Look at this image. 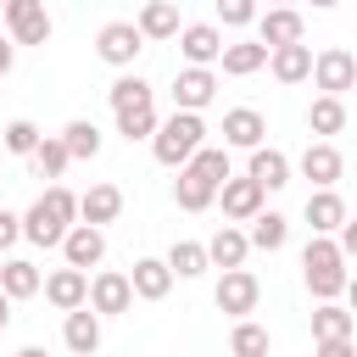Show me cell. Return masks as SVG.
<instances>
[{
	"mask_svg": "<svg viewBox=\"0 0 357 357\" xmlns=\"http://www.w3.org/2000/svg\"><path fill=\"white\" fill-rule=\"evenodd\" d=\"M78 223V195L73 190H61V184H50L28 212H22V234L33 240V245H61V234Z\"/></svg>",
	"mask_w": 357,
	"mask_h": 357,
	"instance_id": "6da1fadb",
	"label": "cell"
},
{
	"mask_svg": "<svg viewBox=\"0 0 357 357\" xmlns=\"http://www.w3.org/2000/svg\"><path fill=\"white\" fill-rule=\"evenodd\" d=\"M201 139H206V123H201V112H173L167 123H156V134H151V151H156V162H162V167H184V162L201 151Z\"/></svg>",
	"mask_w": 357,
	"mask_h": 357,
	"instance_id": "7a4b0ae2",
	"label": "cell"
},
{
	"mask_svg": "<svg viewBox=\"0 0 357 357\" xmlns=\"http://www.w3.org/2000/svg\"><path fill=\"white\" fill-rule=\"evenodd\" d=\"M0 22H6L11 45H45V39H50V11H45V0H6V6H0Z\"/></svg>",
	"mask_w": 357,
	"mask_h": 357,
	"instance_id": "3957f363",
	"label": "cell"
},
{
	"mask_svg": "<svg viewBox=\"0 0 357 357\" xmlns=\"http://www.w3.org/2000/svg\"><path fill=\"white\" fill-rule=\"evenodd\" d=\"M307 78H312L324 95H335V100H340V95L357 84V56H351V50H340V45H329V50H318V56H312V73H307Z\"/></svg>",
	"mask_w": 357,
	"mask_h": 357,
	"instance_id": "277c9868",
	"label": "cell"
},
{
	"mask_svg": "<svg viewBox=\"0 0 357 357\" xmlns=\"http://www.w3.org/2000/svg\"><path fill=\"white\" fill-rule=\"evenodd\" d=\"M84 307H89L95 318H117V312H128V307H134L128 273H117V268H100V273L89 279V296H84Z\"/></svg>",
	"mask_w": 357,
	"mask_h": 357,
	"instance_id": "5b68a950",
	"label": "cell"
},
{
	"mask_svg": "<svg viewBox=\"0 0 357 357\" xmlns=\"http://www.w3.org/2000/svg\"><path fill=\"white\" fill-rule=\"evenodd\" d=\"M301 33H307V22H301V11H296V6H268V11L257 17V45H262V50L301 45Z\"/></svg>",
	"mask_w": 357,
	"mask_h": 357,
	"instance_id": "8992f818",
	"label": "cell"
},
{
	"mask_svg": "<svg viewBox=\"0 0 357 357\" xmlns=\"http://www.w3.org/2000/svg\"><path fill=\"white\" fill-rule=\"evenodd\" d=\"M139 50H145V39H139L134 22H106V28L95 33V56H100L106 67H134Z\"/></svg>",
	"mask_w": 357,
	"mask_h": 357,
	"instance_id": "52a82bcc",
	"label": "cell"
},
{
	"mask_svg": "<svg viewBox=\"0 0 357 357\" xmlns=\"http://www.w3.org/2000/svg\"><path fill=\"white\" fill-rule=\"evenodd\" d=\"M257 296H262V284H257V273H245V268H229V273L218 279V290H212V301H218L229 318L257 312Z\"/></svg>",
	"mask_w": 357,
	"mask_h": 357,
	"instance_id": "ba28073f",
	"label": "cell"
},
{
	"mask_svg": "<svg viewBox=\"0 0 357 357\" xmlns=\"http://www.w3.org/2000/svg\"><path fill=\"white\" fill-rule=\"evenodd\" d=\"M212 95H218L212 67H184L173 78V112H201V106H212Z\"/></svg>",
	"mask_w": 357,
	"mask_h": 357,
	"instance_id": "9c48e42d",
	"label": "cell"
},
{
	"mask_svg": "<svg viewBox=\"0 0 357 357\" xmlns=\"http://www.w3.org/2000/svg\"><path fill=\"white\" fill-rule=\"evenodd\" d=\"M61 257H67V268H100V257H106V234L100 229H89V223H73L67 234H61Z\"/></svg>",
	"mask_w": 357,
	"mask_h": 357,
	"instance_id": "30bf717a",
	"label": "cell"
},
{
	"mask_svg": "<svg viewBox=\"0 0 357 357\" xmlns=\"http://www.w3.org/2000/svg\"><path fill=\"white\" fill-rule=\"evenodd\" d=\"M39 290H45V301H50L56 312H78L84 296H89V273H78V268H56L50 279H39Z\"/></svg>",
	"mask_w": 357,
	"mask_h": 357,
	"instance_id": "8fae6325",
	"label": "cell"
},
{
	"mask_svg": "<svg viewBox=\"0 0 357 357\" xmlns=\"http://www.w3.org/2000/svg\"><path fill=\"white\" fill-rule=\"evenodd\" d=\"M173 39H178V50H184L190 67H212V61L223 56V33H218L212 22H190V28H178Z\"/></svg>",
	"mask_w": 357,
	"mask_h": 357,
	"instance_id": "7c38bea8",
	"label": "cell"
},
{
	"mask_svg": "<svg viewBox=\"0 0 357 357\" xmlns=\"http://www.w3.org/2000/svg\"><path fill=\"white\" fill-rule=\"evenodd\" d=\"M301 173L312 178V190H335V184H340V173H346V156H340L329 139H318V145H307V151H301Z\"/></svg>",
	"mask_w": 357,
	"mask_h": 357,
	"instance_id": "4fadbf2b",
	"label": "cell"
},
{
	"mask_svg": "<svg viewBox=\"0 0 357 357\" xmlns=\"http://www.w3.org/2000/svg\"><path fill=\"white\" fill-rule=\"evenodd\" d=\"M245 178H251L262 195H268V190H284V184H290V156H284V151H273V145H257V151H251Z\"/></svg>",
	"mask_w": 357,
	"mask_h": 357,
	"instance_id": "5bb4252c",
	"label": "cell"
},
{
	"mask_svg": "<svg viewBox=\"0 0 357 357\" xmlns=\"http://www.w3.org/2000/svg\"><path fill=\"white\" fill-rule=\"evenodd\" d=\"M218 201H223V218H234V223H251L262 212V190L251 178H234V173L218 184Z\"/></svg>",
	"mask_w": 357,
	"mask_h": 357,
	"instance_id": "9a60e30c",
	"label": "cell"
},
{
	"mask_svg": "<svg viewBox=\"0 0 357 357\" xmlns=\"http://www.w3.org/2000/svg\"><path fill=\"white\" fill-rule=\"evenodd\" d=\"M117 212H123V190H117V184H89V190L78 195V223H89V229L112 223Z\"/></svg>",
	"mask_w": 357,
	"mask_h": 357,
	"instance_id": "2e32d148",
	"label": "cell"
},
{
	"mask_svg": "<svg viewBox=\"0 0 357 357\" xmlns=\"http://www.w3.org/2000/svg\"><path fill=\"white\" fill-rule=\"evenodd\" d=\"M262 134H268L262 112H251V106H234V112H223V145L257 151V145H262Z\"/></svg>",
	"mask_w": 357,
	"mask_h": 357,
	"instance_id": "e0dca14e",
	"label": "cell"
},
{
	"mask_svg": "<svg viewBox=\"0 0 357 357\" xmlns=\"http://www.w3.org/2000/svg\"><path fill=\"white\" fill-rule=\"evenodd\" d=\"M173 201H178L184 212H206V206L218 201V184H212L201 167H190V162H184V167H178V184H173Z\"/></svg>",
	"mask_w": 357,
	"mask_h": 357,
	"instance_id": "ac0fdd59",
	"label": "cell"
},
{
	"mask_svg": "<svg viewBox=\"0 0 357 357\" xmlns=\"http://www.w3.org/2000/svg\"><path fill=\"white\" fill-rule=\"evenodd\" d=\"M128 290H134L139 301H162V296L173 290L167 262H162V257H139V262H134V273H128Z\"/></svg>",
	"mask_w": 357,
	"mask_h": 357,
	"instance_id": "d6986e66",
	"label": "cell"
},
{
	"mask_svg": "<svg viewBox=\"0 0 357 357\" xmlns=\"http://www.w3.org/2000/svg\"><path fill=\"white\" fill-rule=\"evenodd\" d=\"M61 340H67V351H73V357H95V351H100V318H95L89 307L67 312V324H61Z\"/></svg>",
	"mask_w": 357,
	"mask_h": 357,
	"instance_id": "ffe728a7",
	"label": "cell"
},
{
	"mask_svg": "<svg viewBox=\"0 0 357 357\" xmlns=\"http://www.w3.org/2000/svg\"><path fill=\"white\" fill-rule=\"evenodd\" d=\"M268 73H273L279 84H307V73H312V45H279V50H268Z\"/></svg>",
	"mask_w": 357,
	"mask_h": 357,
	"instance_id": "44dd1931",
	"label": "cell"
},
{
	"mask_svg": "<svg viewBox=\"0 0 357 357\" xmlns=\"http://www.w3.org/2000/svg\"><path fill=\"white\" fill-rule=\"evenodd\" d=\"M245 251H251V245H245V229H229V223H223V229L206 240V268H223V273H229V268H245Z\"/></svg>",
	"mask_w": 357,
	"mask_h": 357,
	"instance_id": "7402d4cb",
	"label": "cell"
},
{
	"mask_svg": "<svg viewBox=\"0 0 357 357\" xmlns=\"http://www.w3.org/2000/svg\"><path fill=\"white\" fill-rule=\"evenodd\" d=\"M0 296H6V301H28V296H39V268H33L28 257L0 262Z\"/></svg>",
	"mask_w": 357,
	"mask_h": 357,
	"instance_id": "603a6c76",
	"label": "cell"
},
{
	"mask_svg": "<svg viewBox=\"0 0 357 357\" xmlns=\"http://www.w3.org/2000/svg\"><path fill=\"white\" fill-rule=\"evenodd\" d=\"M134 28H139V39H173L178 33V6L173 0H145Z\"/></svg>",
	"mask_w": 357,
	"mask_h": 357,
	"instance_id": "cb8c5ba5",
	"label": "cell"
},
{
	"mask_svg": "<svg viewBox=\"0 0 357 357\" xmlns=\"http://www.w3.org/2000/svg\"><path fill=\"white\" fill-rule=\"evenodd\" d=\"M56 139H61L67 162H73V156H78V162H95V156H100V128H95L89 117H73V123H67Z\"/></svg>",
	"mask_w": 357,
	"mask_h": 357,
	"instance_id": "d4e9b609",
	"label": "cell"
},
{
	"mask_svg": "<svg viewBox=\"0 0 357 357\" xmlns=\"http://www.w3.org/2000/svg\"><path fill=\"white\" fill-rule=\"evenodd\" d=\"M307 223H312V234H335L346 223V201L335 190H312L307 195Z\"/></svg>",
	"mask_w": 357,
	"mask_h": 357,
	"instance_id": "484cf974",
	"label": "cell"
},
{
	"mask_svg": "<svg viewBox=\"0 0 357 357\" xmlns=\"http://www.w3.org/2000/svg\"><path fill=\"white\" fill-rule=\"evenodd\" d=\"M284 240H290V218L284 212H257L251 229H245V245H257V251H284Z\"/></svg>",
	"mask_w": 357,
	"mask_h": 357,
	"instance_id": "4316f807",
	"label": "cell"
},
{
	"mask_svg": "<svg viewBox=\"0 0 357 357\" xmlns=\"http://www.w3.org/2000/svg\"><path fill=\"white\" fill-rule=\"evenodd\" d=\"M218 61H223V73H229V78H251V73H262V67H268V50H262L257 39H240V45H223V56H218Z\"/></svg>",
	"mask_w": 357,
	"mask_h": 357,
	"instance_id": "83f0119b",
	"label": "cell"
},
{
	"mask_svg": "<svg viewBox=\"0 0 357 357\" xmlns=\"http://www.w3.org/2000/svg\"><path fill=\"white\" fill-rule=\"evenodd\" d=\"M162 262H167L173 279H201V273H206V245H201V240H173V251H167Z\"/></svg>",
	"mask_w": 357,
	"mask_h": 357,
	"instance_id": "f1b7e54d",
	"label": "cell"
},
{
	"mask_svg": "<svg viewBox=\"0 0 357 357\" xmlns=\"http://www.w3.org/2000/svg\"><path fill=\"white\" fill-rule=\"evenodd\" d=\"M312 340H351V312L340 301H324L312 312Z\"/></svg>",
	"mask_w": 357,
	"mask_h": 357,
	"instance_id": "f546056e",
	"label": "cell"
},
{
	"mask_svg": "<svg viewBox=\"0 0 357 357\" xmlns=\"http://www.w3.org/2000/svg\"><path fill=\"white\" fill-rule=\"evenodd\" d=\"M117 134H123L128 145H134V139H151V134H156V106H151V100L123 106V112H117Z\"/></svg>",
	"mask_w": 357,
	"mask_h": 357,
	"instance_id": "4dcf8cb0",
	"label": "cell"
},
{
	"mask_svg": "<svg viewBox=\"0 0 357 357\" xmlns=\"http://www.w3.org/2000/svg\"><path fill=\"white\" fill-rule=\"evenodd\" d=\"M229 351H234V357H268V329L251 324V318H234V329H229Z\"/></svg>",
	"mask_w": 357,
	"mask_h": 357,
	"instance_id": "1f68e13d",
	"label": "cell"
},
{
	"mask_svg": "<svg viewBox=\"0 0 357 357\" xmlns=\"http://www.w3.org/2000/svg\"><path fill=\"white\" fill-rule=\"evenodd\" d=\"M307 128H312V134H340V128H346V100L318 95V100H312V112H307Z\"/></svg>",
	"mask_w": 357,
	"mask_h": 357,
	"instance_id": "d6a6232c",
	"label": "cell"
},
{
	"mask_svg": "<svg viewBox=\"0 0 357 357\" xmlns=\"http://www.w3.org/2000/svg\"><path fill=\"white\" fill-rule=\"evenodd\" d=\"M33 173L39 178H61V167H67V151H61V139L56 134H39V145H33Z\"/></svg>",
	"mask_w": 357,
	"mask_h": 357,
	"instance_id": "836d02e7",
	"label": "cell"
},
{
	"mask_svg": "<svg viewBox=\"0 0 357 357\" xmlns=\"http://www.w3.org/2000/svg\"><path fill=\"white\" fill-rule=\"evenodd\" d=\"M318 268H346V257H340V245L329 234H312L307 251H301V273H318Z\"/></svg>",
	"mask_w": 357,
	"mask_h": 357,
	"instance_id": "e575fe53",
	"label": "cell"
},
{
	"mask_svg": "<svg viewBox=\"0 0 357 357\" xmlns=\"http://www.w3.org/2000/svg\"><path fill=\"white\" fill-rule=\"evenodd\" d=\"M0 145H6L11 156H33V145H39V123H33V117H11L6 134H0Z\"/></svg>",
	"mask_w": 357,
	"mask_h": 357,
	"instance_id": "d590c367",
	"label": "cell"
},
{
	"mask_svg": "<svg viewBox=\"0 0 357 357\" xmlns=\"http://www.w3.org/2000/svg\"><path fill=\"white\" fill-rule=\"evenodd\" d=\"M106 100H112V112H123V106H139V100H151V84H145L139 73H123V78L106 89Z\"/></svg>",
	"mask_w": 357,
	"mask_h": 357,
	"instance_id": "8d00e7d4",
	"label": "cell"
},
{
	"mask_svg": "<svg viewBox=\"0 0 357 357\" xmlns=\"http://www.w3.org/2000/svg\"><path fill=\"white\" fill-rule=\"evenodd\" d=\"M346 284H351V273H346V268H318V273H307V290H312L318 301H335Z\"/></svg>",
	"mask_w": 357,
	"mask_h": 357,
	"instance_id": "74e56055",
	"label": "cell"
},
{
	"mask_svg": "<svg viewBox=\"0 0 357 357\" xmlns=\"http://www.w3.org/2000/svg\"><path fill=\"white\" fill-rule=\"evenodd\" d=\"M190 167H201L212 184H223V178H229V151H218V145H201V151L190 156Z\"/></svg>",
	"mask_w": 357,
	"mask_h": 357,
	"instance_id": "f35d334b",
	"label": "cell"
},
{
	"mask_svg": "<svg viewBox=\"0 0 357 357\" xmlns=\"http://www.w3.org/2000/svg\"><path fill=\"white\" fill-rule=\"evenodd\" d=\"M218 17H223V28H251L257 22V0H218Z\"/></svg>",
	"mask_w": 357,
	"mask_h": 357,
	"instance_id": "ab89813d",
	"label": "cell"
},
{
	"mask_svg": "<svg viewBox=\"0 0 357 357\" xmlns=\"http://www.w3.org/2000/svg\"><path fill=\"white\" fill-rule=\"evenodd\" d=\"M17 240H22V218L0 206V251H6V245H17Z\"/></svg>",
	"mask_w": 357,
	"mask_h": 357,
	"instance_id": "60d3db41",
	"label": "cell"
},
{
	"mask_svg": "<svg viewBox=\"0 0 357 357\" xmlns=\"http://www.w3.org/2000/svg\"><path fill=\"white\" fill-rule=\"evenodd\" d=\"M312 357H357L351 340H312Z\"/></svg>",
	"mask_w": 357,
	"mask_h": 357,
	"instance_id": "b9f144b4",
	"label": "cell"
},
{
	"mask_svg": "<svg viewBox=\"0 0 357 357\" xmlns=\"http://www.w3.org/2000/svg\"><path fill=\"white\" fill-rule=\"evenodd\" d=\"M11 67H17V45H11V39H0V78H6Z\"/></svg>",
	"mask_w": 357,
	"mask_h": 357,
	"instance_id": "7bdbcfd3",
	"label": "cell"
},
{
	"mask_svg": "<svg viewBox=\"0 0 357 357\" xmlns=\"http://www.w3.org/2000/svg\"><path fill=\"white\" fill-rule=\"evenodd\" d=\"M17 357H50V351H45V346H22Z\"/></svg>",
	"mask_w": 357,
	"mask_h": 357,
	"instance_id": "ee69618b",
	"label": "cell"
},
{
	"mask_svg": "<svg viewBox=\"0 0 357 357\" xmlns=\"http://www.w3.org/2000/svg\"><path fill=\"white\" fill-rule=\"evenodd\" d=\"M6 324H11V301L0 296V329H6Z\"/></svg>",
	"mask_w": 357,
	"mask_h": 357,
	"instance_id": "f6af8a7d",
	"label": "cell"
},
{
	"mask_svg": "<svg viewBox=\"0 0 357 357\" xmlns=\"http://www.w3.org/2000/svg\"><path fill=\"white\" fill-rule=\"evenodd\" d=\"M312 6H324V11H329V6H340V0H312Z\"/></svg>",
	"mask_w": 357,
	"mask_h": 357,
	"instance_id": "bcb514c9",
	"label": "cell"
},
{
	"mask_svg": "<svg viewBox=\"0 0 357 357\" xmlns=\"http://www.w3.org/2000/svg\"><path fill=\"white\" fill-rule=\"evenodd\" d=\"M268 6H290V0H268Z\"/></svg>",
	"mask_w": 357,
	"mask_h": 357,
	"instance_id": "7dc6e473",
	"label": "cell"
},
{
	"mask_svg": "<svg viewBox=\"0 0 357 357\" xmlns=\"http://www.w3.org/2000/svg\"><path fill=\"white\" fill-rule=\"evenodd\" d=\"M0 6H6V0H0Z\"/></svg>",
	"mask_w": 357,
	"mask_h": 357,
	"instance_id": "c3c4849f",
	"label": "cell"
}]
</instances>
